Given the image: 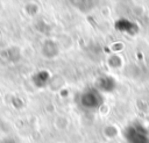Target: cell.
<instances>
[{
    "mask_svg": "<svg viewBox=\"0 0 149 143\" xmlns=\"http://www.w3.org/2000/svg\"><path fill=\"white\" fill-rule=\"evenodd\" d=\"M2 143H12V142H2Z\"/></svg>",
    "mask_w": 149,
    "mask_h": 143,
    "instance_id": "cell-1",
    "label": "cell"
}]
</instances>
